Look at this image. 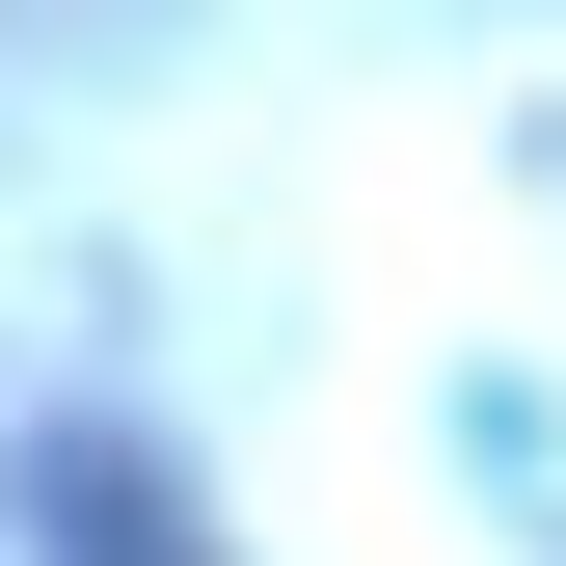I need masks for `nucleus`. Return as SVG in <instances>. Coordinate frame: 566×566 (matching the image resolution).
<instances>
[{"mask_svg":"<svg viewBox=\"0 0 566 566\" xmlns=\"http://www.w3.org/2000/svg\"><path fill=\"white\" fill-rule=\"evenodd\" d=\"M54 539H82V566H189V539H163V485H135V459H54Z\"/></svg>","mask_w":566,"mask_h":566,"instance_id":"nucleus-1","label":"nucleus"}]
</instances>
